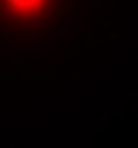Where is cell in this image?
I'll return each mask as SVG.
<instances>
[{
  "label": "cell",
  "mask_w": 138,
  "mask_h": 148,
  "mask_svg": "<svg viewBox=\"0 0 138 148\" xmlns=\"http://www.w3.org/2000/svg\"><path fill=\"white\" fill-rule=\"evenodd\" d=\"M56 0H0V17L16 27L42 25L54 12Z\"/></svg>",
  "instance_id": "1"
}]
</instances>
